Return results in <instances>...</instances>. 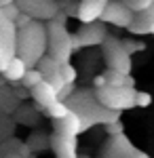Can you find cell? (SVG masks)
Here are the masks:
<instances>
[{
    "label": "cell",
    "mask_w": 154,
    "mask_h": 158,
    "mask_svg": "<svg viewBox=\"0 0 154 158\" xmlns=\"http://www.w3.org/2000/svg\"><path fill=\"white\" fill-rule=\"evenodd\" d=\"M68 112H70V110H68V106H66V103H61V101H57V103H55L53 108H49L45 114H47L49 118H53V120H59V118H63Z\"/></svg>",
    "instance_id": "obj_27"
},
{
    "label": "cell",
    "mask_w": 154,
    "mask_h": 158,
    "mask_svg": "<svg viewBox=\"0 0 154 158\" xmlns=\"http://www.w3.org/2000/svg\"><path fill=\"white\" fill-rule=\"evenodd\" d=\"M15 55L28 68H36V63L47 55V25L42 21H32L17 30Z\"/></svg>",
    "instance_id": "obj_2"
},
{
    "label": "cell",
    "mask_w": 154,
    "mask_h": 158,
    "mask_svg": "<svg viewBox=\"0 0 154 158\" xmlns=\"http://www.w3.org/2000/svg\"><path fill=\"white\" fill-rule=\"evenodd\" d=\"M13 95L17 99H25V97H30V91L24 89V86H13Z\"/></svg>",
    "instance_id": "obj_33"
},
{
    "label": "cell",
    "mask_w": 154,
    "mask_h": 158,
    "mask_svg": "<svg viewBox=\"0 0 154 158\" xmlns=\"http://www.w3.org/2000/svg\"><path fill=\"white\" fill-rule=\"evenodd\" d=\"M30 97L34 99V108L38 110V112H42V114H45L49 108H53V106L59 101V99H57V93L53 91V86L47 85L45 80L30 91Z\"/></svg>",
    "instance_id": "obj_13"
},
{
    "label": "cell",
    "mask_w": 154,
    "mask_h": 158,
    "mask_svg": "<svg viewBox=\"0 0 154 158\" xmlns=\"http://www.w3.org/2000/svg\"><path fill=\"white\" fill-rule=\"evenodd\" d=\"M74 91H76V85H63L59 91H57V99H59L61 103H66V101L72 97V93H74Z\"/></svg>",
    "instance_id": "obj_32"
},
{
    "label": "cell",
    "mask_w": 154,
    "mask_h": 158,
    "mask_svg": "<svg viewBox=\"0 0 154 158\" xmlns=\"http://www.w3.org/2000/svg\"><path fill=\"white\" fill-rule=\"evenodd\" d=\"M106 38H108V30L101 21L80 25L72 34V49H74V53H78L84 47H101Z\"/></svg>",
    "instance_id": "obj_6"
},
{
    "label": "cell",
    "mask_w": 154,
    "mask_h": 158,
    "mask_svg": "<svg viewBox=\"0 0 154 158\" xmlns=\"http://www.w3.org/2000/svg\"><path fill=\"white\" fill-rule=\"evenodd\" d=\"M19 108V99L13 95V89L6 85L0 86V112L2 114H13Z\"/></svg>",
    "instance_id": "obj_17"
},
{
    "label": "cell",
    "mask_w": 154,
    "mask_h": 158,
    "mask_svg": "<svg viewBox=\"0 0 154 158\" xmlns=\"http://www.w3.org/2000/svg\"><path fill=\"white\" fill-rule=\"evenodd\" d=\"M42 80H45V78H42V74L38 72L36 68H30V70L24 74V78H21V86H24V89H28V91H32V89H34V86H38Z\"/></svg>",
    "instance_id": "obj_22"
},
{
    "label": "cell",
    "mask_w": 154,
    "mask_h": 158,
    "mask_svg": "<svg viewBox=\"0 0 154 158\" xmlns=\"http://www.w3.org/2000/svg\"><path fill=\"white\" fill-rule=\"evenodd\" d=\"M101 53H104V61L110 72H118L125 76H131V68H133V59L127 55V51L122 49V42L118 36L108 34V38L101 44Z\"/></svg>",
    "instance_id": "obj_5"
},
{
    "label": "cell",
    "mask_w": 154,
    "mask_h": 158,
    "mask_svg": "<svg viewBox=\"0 0 154 158\" xmlns=\"http://www.w3.org/2000/svg\"><path fill=\"white\" fill-rule=\"evenodd\" d=\"M101 158H150L146 152L137 150L131 143L127 135H116V137H108L106 146L101 148Z\"/></svg>",
    "instance_id": "obj_7"
},
{
    "label": "cell",
    "mask_w": 154,
    "mask_h": 158,
    "mask_svg": "<svg viewBox=\"0 0 154 158\" xmlns=\"http://www.w3.org/2000/svg\"><path fill=\"white\" fill-rule=\"evenodd\" d=\"M49 148L57 158H76L78 150V137H63V135L51 133L49 135Z\"/></svg>",
    "instance_id": "obj_12"
},
{
    "label": "cell",
    "mask_w": 154,
    "mask_h": 158,
    "mask_svg": "<svg viewBox=\"0 0 154 158\" xmlns=\"http://www.w3.org/2000/svg\"><path fill=\"white\" fill-rule=\"evenodd\" d=\"M17 6L28 17H32L34 21H42V23L51 21L59 13L57 0H17Z\"/></svg>",
    "instance_id": "obj_8"
},
{
    "label": "cell",
    "mask_w": 154,
    "mask_h": 158,
    "mask_svg": "<svg viewBox=\"0 0 154 158\" xmlns=\"http://www.w3.org/2000/svg\"><path fill=\"white\" fill-rule=\"evenodd\" d=\"M120 42H122V49L127 51V55L146 51V44H143L142 40H135V38H120Z\"/></svg>",
    "instance_id": "obj_24"
},
{
    "label": "cell",
    "mask_w": 154,
    "mask_h": 158,
    "mask_svg": "<svg viewBox=\"0 0 154 158\" xmlns=\"http://www.w3.org/2000/svg\"><path fill=\"white\" fill-rule=\"evenodd\" d=\"M15 2H17V0H0V9H2V6H9V4H15Z\"/></svg>",
    "instance_id": "obj_34"
},
{
    "label": "cell",
    "mask_w": 154,
    "mask_h": 158,
    "mask_svg": "<svg viewBox=\"0 0 154 158\" xmlns=\"http://www.w3.org/2000/svg\"><path fill=\"white\" fill-rule=\"evenodd\" d=\"M104 76V82L110 86H133L135 89V80H133V76H125V74H118V72H106L101 74Z\"/></svg>",
    "instance_id": "obj_18"
},
{
    "label": "cell",
    "mask_w": 154,
    "mask_h": 158,
    "mask_svg": "<svg viewBox=\"0 0 154 158\" xmlns=\"http://www.w3.org/2000/svg\"><path fill=\"white\" fill-rule=\"evenodd\" d=\"M120 2H122L133 15L146 11V9H150V6H154V0H120Z\"/></svg>",
    "instance_id": "obj_23"
},
{
    "label": "cell",
    "mask_w": 154,
    "mask_h": 158,
    "mask_svg": "<svg viewBox=\"0 0 154 158\" xmlns=\"http://www.w3.org/2000/svg\"><path fill=\"white\" fill-rule=\"evenodd\" d=\"M38 110L34 106H19V108L15 110V114H17V120L21 122V124H36L38 122V114H36Z\"/></svg>",
    "instance_id": "obj_21"
},
{
    "label": "cell",
    "mask_w": 154,
    "mask_h": 158,
    "mask_svg": "<svg viewBox=\"0 0 154 158\" xmlns=\"http://www.w3.org/2000/svg\"><path fill=\"white\" fill-rule=\"evenodd\" d=\"M15 44H17V30L0 13V74L4 72L6 63L15 57Z\"/></svg>",
    "instance_id": "obj_9"
},
{
    "label": "cell",
    "mask_w": 154,
    "mask_h": 158,
    "mask_svg": "<svg viewBox=\"0 0 154 158\" xmlns=\"http://www.w3.org/2000/svg\"><path fill=\"white\" fill-rule=\"evenodd\" d=\"M4 158H21V156H17V154H11V156H4Z\"/></svg>",
    "instance_id": "obj_35"
},
{
    "label": "cell",
    "mask_w": 154,
    "mask_h": 158,
    "mask_svg": "<svg viewBox=\"0 0 154 158\" xmlns=\"http://www.w3.org/2000/svg\"><path fill=\"white\" fill-rule=\"evenodd\" d=\"M13 129H15V124H13L9 118H0V141H4V139H11Z\"/></svg>",
    "instance_id": "obj_28"
},
{
    "label": "cell",
    "mask_w": 154,
    "mask_h": 158,
    "mask_svg": "<svg viewBox=\"0 0 154 158\" xmlns=\"http://www.w3.org/2000/svg\"><path fill=\"white\" fill-rule=\"evenodd\" d=\"M59 74H61V78H63V82H66V85H76V78H78V70H76V68L72 65V61H70V63H63V65H61Z\"/></svg>",
    "instance_id": "obj_25"
},
{
    "label": "cell",
    "mask_w": 154,
    "mask_h": 158,
    "mask_svg": "<svg viewBox=\"0 0 154 158\" xmlns=\"http://www.w3.org/2000/svg\"><path fill=\"white\" fill-rule=\"evenodd\" d=\"M106 133H108V137L122 135L125 133V124H122V120H114V122H110V124H106Z\"/></svg>",
    "instance_id": "obj_30"
},
{
    "label": "cell",
    "mask_w": 154,
    "mask_h": 158,
    "mask_svg": "<svg viewBox=\"0 0 154 158\" xmlns=\"http://www.w3.org/2000/svg\"><path fill=\"white\" fill-rule=\"evenodd\" d=\"M66 106L70 112H74L80 118V133L93 129L95 124H110L114 120H120V114L106 110L97 97H95L93 89H76L72 93V97L66 101Z\"/></svg>",
    "instance_id": "obj_1"
},
{
    "label": "cell",
    "mask_w": 154,
    "mask_h": 158,
    "mask_svg": "<svg viewBox=\"0 0 154 158\" xmlns=\"http://www.w3.org/2000/svg\"><path fill=\"white\" fill-rule=\"evenodd\" d=\"M93 91H95L97 101L106 110H110V112L120 114V112H125V110L135 108V93H137V89H133V86L104 85V86H99V89H93Z\"/></svg>",
    "instance_id": "obj_4"
},
{
    "label": "cell",
    "mask_w": 154,
    "mask_h": 158,
    "mask_svg": "<svg viewBox=\"0 0 154 158\" xmlns=\"http://www.w3.org/2000/svg\"><path fill=\"white\" fill-rule=\"evenodd\" d=\"M47 55L55 59L59 65L70 63L74 49H72V34L68 27L55 21H47Z\"/></svg>",
    "instance_id": "obj_3"
},
{
    "label": "cell",
    "mask_w": 154,
    "mask_h": 158,
    "mask_svg": "<svg viewBox=\"0 0 154 158\" xmlns=\"http://www.w3.org/2000/svg\"><path fill=\"white\" fill-rule=\"evenodd\" d=\"M25 146H28V150H30L32 154L42 152V150H49V135H45V133L30 135V139L25 141Z\"/></svg>",
    "instance_id": "obj_20"
},
{
    "label": "cell",
    "mask_w": 154,
    "mask_h": 158,
    "mask_svg": "<svg viewBox=\"0 0 154 158\" xmlns=\"http://www.w3.org/2000/svg\"><path fill=\"white\" fill-rule=\"evenodd\" d=\"M152 103V95L146 91H137L135 93V108H148Z\"/></svg>",
    "instance_id": "obj_31"
},
{
    "label": "cell",
    "mask_w": 154,
    "mask_h": 158,
    "mask_svg": "<svg viewBox=\"0 0 154 158\" xmlns=\"http://www.w3.org/2000/svg\"><path fill=\"white\" fill-rule=\"evenodd\" d=\"M0 13H2V15H4V19H9L11 23H15V19L21 15L19 6H17V2H15V4H9V6H2V9H0Z\"/></svg>",
    "instance_id": "obj_29"
},
{
    "label": "cell",
    "mask_w": 154,
    "mask_h": 158,
    "mask_svg": "<svg viewBox=\"0 0 154 158\" xmlns=\"http://www.w3.org/2000/svg\"><path fill=\"white\" fill-rule=\"evenodd\" d=\"M28 70H30V68L15 55V57L6 63V68H4V72H2V78L9 80V82H21V78H24V74L28 72Z\"/></svg>",
    "instance_id": "obj_16"
},
{
    "label": "cell",
    "mask_w": 154,
    "mask_h": 158,
    "mask_svg": "<svg viewBox=\"0 0 154 158\" xmlns=\"http://www.w3.org/2000/svg\"><path fill=\"white\" fill-rule=\"evenodd\" d=\"M104 25H116V27H129L131 21H133V13L120 2V0H108V6L104 15H101V19H99Z\"/></svg>",
    "instance_id": "obj_10"
},
{
    "label": "cell",
    "mask_w": 154,
    "mask_h": 158,
    "mask_svg": "<svg viewBox=\"0 0 154 158\" xmlns=\"http://www.w3.org/2000/svg\"><path fill=\"white\" fill-rule=\"evenodd\" d=\"M2 85H4V78H2V76H0V86H2Z\"/></svg>",
    "instance_id": "obj_36"
},
{
    "label": "cell",
    "mask_w": 154,
    "mask_h": 158,
    "mask_svg": "<svg viewBox=\"0 0 154 158\" xmlns=\"http://www.w3.org/2000/svg\"><path fill=\"white\" fill-rule=\"evenodd\" d=\"M108 6V0H78V13L76 19H80V23H95L101 19V15Z\"/></svg>",
    "instance_id": "obj_11"
},
{
    "label": "cell",
    "mask_w": 154,
    "mask_h": 158,
    "mask_svg": "<svg viewBox=\"0 0 154 158\" xmlns=\"http://www.w3.org/2000/svg\"><path fill=\"white\" fill-rule=\"evenodd\" d=\"M53 133L63 135V137H78L80 135V118L74 112H68L63 118L53 120Z\"/></svg>",
    "instance_id": "obj_15"
},
{
    "label": "cell",
    "mask_w": 154,
    "mask_h": 158,
    "mask_svg": "<svg viewBox=\"0 0 154 158\" xmlns=\"http://www.w3.org/2000/svg\"><path fill=\"white\" fill-rule=\"evenodd\" d=\"M36 70L42 74V78H45V80H49V78H53L55 74H59L61 65H59V63H57L55 59H51L49 55H45L42 59L36 63Z\"/></svg>",
    "instance_id": "obj_19"
},
{
    "label": "cell",
    "mask_w": 154,
    "mask_h": 158,
    "mask_svg": "<svg viewBox=\"0 0 154 158\" xmlns=\"http://www.w3.org/2000/svg\"><path fill=\"white\" fill-rule=\"evenodd\" d=\"M133 36H154V6L133 15V21L127 27Z\"/></svg>",
    "instance_id": "obj_14"
},
{
    "label": "cell",
    "mask_w": 154,
    "mask_h": 158,
    "mask_svg": "<svg viewBox=\"0 0 154 158\" xmlns=\"http://www.w3.org/2000/svg\"><path fill=\"white\" fill-rule=\"evenodd\" d=\"M57 6H59V11L66 17H76V13H78V0H61V2H57Z\"/></svg>",
    "instance_id": "obj_26"
}]
</instances>
